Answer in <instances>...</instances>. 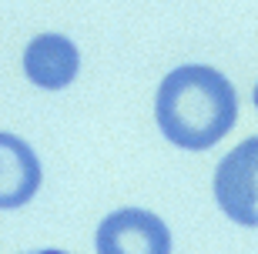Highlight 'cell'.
<instances>
[{
	"instance_id": "cell-6",
	"label": "cell",
	"mask_w": 258,
	"mask_h": 254,
	"mask_svg": "<svg viewBox=\"0 0 258 254\" xmlns=\"http://www.w3.org/2000/svg\"><path fill=\"white\" fill-rule=\"evenodd\" d=\"M30 254H64V251H54V247H50V251H30Z\"/></svg>"
},
{
	"instance_id": "cell-4",
	"label": "cell",
	"mask_w": 258,
	"mask_h": 254,
	"mask_svg": "<svg viewBox=\"0 0 258 254\" xmlns=\"http://www.w3.org/2000/svg\"><path fill=\"white\" fill-rule=\"evenodd\" d=\"M77 67H81V54L74 40L60 34H40L24 50V74L30 84L44 91H64L77 77Z\"/></svg>"
},
{
	"instance_id": "cell-2",
	"label": "cell",
	"mask_w": 258,
	"mask_h": 254,
	"mask_svg": "<svg viewBox=\"0 0 258 254\" xmlns=\"http://www.w3.org/2000/svg\"><path fill=\"white\" fill-rule=\"evenodd\" d=\"M218 207L245 227H258V137L238 144L215 171Z\"/></svg>"
},
{
	"instance_id": "cell-3",
	"label": "cell",
	"mask_w": 258,
	"mask_h": 254,
	"mask_svg": "<svg viewBox=\"0 0 258 254\" xmlns=\"http://www.w3.org/2000/svg\"><path fill=\"white\" fill-rule=\"evenodd\" d=\"M97 254H171V231L151 211L124 207L101 221Z\"/></svg>"
},
{
	"instance_id": "cell-1",
	"label": "cell",
	"mask_w": 258,
	"mask_h": 254,
	"mask_svg": "<svg viewBox=\"0 0 258 254\" xmlns=\"http://www.w3.org/2000/svg\"><path fill=\"white\" fill-rule=\"evenodd\" d=\"M158 127L184 151H208L235 127L238 94L225 74L205 64H184L158 87Z\"/></svg>"
},
{
	"instance_id": "cell-7",
	"label": "cell",
	"mask_w": 258,
	"mask_h": 254,
	"mask_svg": "<svg viewBox=\"0 0 258 254\" xmlns=\"http://www.w3.org/2000/svg\"><path fill=\"white\" fill-rule=\"evenodd\" d=\"M255 107H258V84H255Z\"/></svg>"
},
{
	"instance_id": "cell-5",
	"label": "cell",
	"mask_w": 258,
	"mask_h": 254,
	"mask_svg": "<svg viewBox=\"0 0 258 254\" xmlns=\"http://www.w3.org/2000/svg\"><path fill=\"white\" fill-rule=\"evenodd\" d=\"M40 188V160L14 134L0 131V211L24 207Z\"/></svg>"
}]
</instances>
